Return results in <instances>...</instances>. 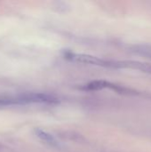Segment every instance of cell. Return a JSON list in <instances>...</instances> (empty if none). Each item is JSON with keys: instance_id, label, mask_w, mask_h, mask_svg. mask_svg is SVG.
<instances>
[{"instance_id": "cell-1", "label": "cell", "mask_w": 151, "mask_h": 152, "mask_svg": "<svg viewBox=\"0 0 151 152\" xmlns=\"http://www.w3.org/2000/svg\"><path fill=\"white\" fill-rule=\"evenodd\" d=\"M64 58L73 62L85 63V64H89V65H93V66L105 67V68H111L112 66V60H104V59H101L93 55H90V54L66 52L64 53Z\"/></svg>"}, {"instance_id": "cell-2", "label": "cell", "mask_w": 151, "mask_h": 152, "mask_svg": "<svg viewBox=\"0 0 151 152\" xmlns=\"http://www.w3.org/2000/svg\"><path fill=\"white\" fill-rule=\"evenodd\" d=\"M20 105L28 103H45V104H56L59 102V99L55 96L44 93H28L17 96Z\"/></svg>"}, {"instance_id": "cell-3", "label": "cell", "mask_w": 151, "mask_h": 152, "mask_svg": "<svg viewBox=\"0 0 151 152\" xmlns=\"http://www.w3.org/2000/svg\"><path fill=\"white\" fill-rule=\"evenodd\" d=\"M112 68L113 69H137L145 73L151 74V64L147 62H142L140 61H113L112 60Z\"/></svg>"}, {"instance_id": "cell-4", "label": "cell", "mask_w": 151, "mask_h": 152, "mask_svg": "<svg viewBox=\"0 0 151 152\" xmlns=\"http://www.w3.org/2000/svg\"><path fill=\"white\" fill-rule=\"evenodd\" d=\"M35 134L36 135V137H38L41 141L44 142L45 143H47L48 145L54 147V148H59L60 144L57 142V140L49 133L40 129V128H36L35 129Z\"/></svg>"}, {"instance_id": "cell-5", "label": "cell", "mask_w": 151, "mask_h": 152, "mask_svg": "<svg viewBox=\"0 0 151 152\" xmlns=\"http://www.w3.org/2000/svg\"><path fill=\"white\" fill-rule=\"evenodd\" d=\"M111 84L112 83L106 80H94L85 85L83 89L86 91H100L103 89H109Z\"/></svg>"}, {"instance_id": "cell-6", "label": "cell", "mask_w": 151, "mask_h": 152, "mask_svg": "<svg viewBox=\"0 0 151 152\" xmlns=\"http://www.w3.org/2000/svg\"><path fill=\"white\" fill-rule=\"evenodd\" d=\"M130 51L133 52V53L142 55V56L151 59V45H133Z\"/></svg>"}, {"instance_id": "cell-7", "label": "cell", "mask_w": 151, "mask_h": 152, "mask_svg": "<svg viewBox=\"0 0 151 152\" xmlns=\"http://www.w3.org/2000/svg\"><path fill=\"white\" fill-rule=\"evenodd\" d=\"M0 106H6V104H5V101H4V98L0 99Z\"/></svg>"}]
</instances>
